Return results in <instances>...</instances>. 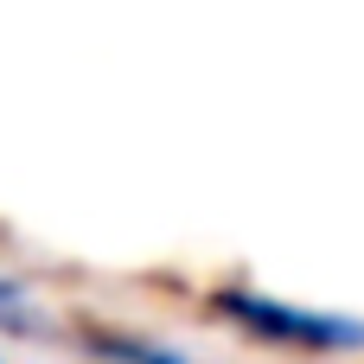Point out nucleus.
<instances>
[{
    "instance_id": "3",
    "label": "nucleus",
    "mask_w": 364,
    "mask_h": 364,
    "mask_svg": "<svg viewBox=\"0 0 364 364\" xmlns=\"http://www.w3.org/2000/svg\"><path fill=\"white\" fill-rule=\"evenodd\" d=\"M38 326H45V314L32 307V294L13 275H0V333H38Z\"/></svg>"
},
{
    "instance_id": "1",
    "label": "nucleus",
    "mask_w": 364,
    "mask_h": 364,
    "mask_svg": "<svg viewBox=\"0 0 364 364\" xmlns=\"http://www.w3.org/2000/svg\"><path fill=\"white\" fill-rule=\"evenodd\" d=\"M224 326L282 346V352H314V358H364V320L358 314H326V307H301V301H275L262 288H211L205 301Z\"/></svg>"
},
{
    "instance_id": "2",
    "label": "nucleus",
    "mask_w": 364,
    "mask_h": 364,
    "mask_svg": "<svg viewBox=\"0 0 364 364\" xmlns=\"http://www.w3.org/2000/svg\"><path fill=\"white\" fill-rule=\"evenodd\" d=\"M83 352L102 364H192L186 352H173L160 339H141V333H122V326H83Z\"/></svg>"
}]
</instances>
